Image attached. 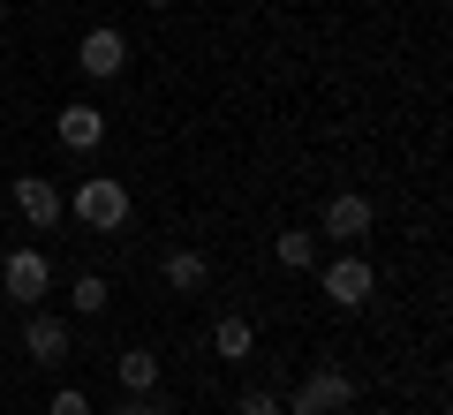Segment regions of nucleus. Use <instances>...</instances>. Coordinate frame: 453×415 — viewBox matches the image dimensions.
Here are the masks:
<instances>
[{
    "mask_svg": "<svg viewBox=\"0 0 453 415\" xmlns=\"http://www.w3.org/2000/svg\"><path fill=\"white\" fill-rule=\"evenodd\" d=\"M16 211H23V219L38 227V234H53V227H61V211H68V204H61V189H53L46 174H23V181H16Z\"/></svg>",
    "mask_w": 453,
    "mask_h": 415,
    "instance_id": "9",
    "label": "nucleus"
},
{
    "mask_svg": "<svg viewBox=\"0 0 453 415\" xmlns=\"http://www.w3.org/2000/svg\"><path fill=\"white\" fill-rule=\"evenodd\" d=\"M46 415H91V400H83L76 385H61V393H53V408H46Z\"/></svg>",
    "mask_w": 453,
    "mask_h": 415,
    "instance_id": "16",
    "label": "nucleus"
},
{
    "mask_svg": "<svg viewBox=\"0 0 453 415\" xmlns=\"http://www.w3.org/2000/svg\"><path fill=\"white\" fill-rule=\"evenodd\" d=\"M371 227H378V204L356 196V189H340L333 204H325V219H318V242H340V250H348V242H363Z\"/></svg>",
    "mask_w": 453,
    "mask_h": 415,
    "instance_id": "4",
    "label": "nucleus"
},
{
    "mask_svg": "<svg viewBox=\"0 0 453 415\" xmlns=\"http://www.w3.org/2000/svg\"><path fill=\"white\" fill-rule=\"evenodd\" d=\"M68 211H76L83 227H91V234H113V227H129V181H76V196H68Z\"/></svg>",
    "mask_w": 453,
    "mask_h": 415,
    "instance_id": "2",
    "label": "nucleus"
},
{
    "mask_svg": "<svg viewBox=\"0 0 453 415\" xmlns=\"http://www.w3.org/2000/svg\"><path fill=\"white\" fill-rule=\"evenodd\" d=\"M318 288H325V303H340V310H363V303H371V288H378V272L363 265L356 250H340L333 265H318Z\"/></svg>",
    "mask_w": 453,
    "mask_h": 415,
    "instance_id": "3",
    "label": "nucleus"
},
{
    "mask_svg": "<svg viewBox=\"0 0 453 415\" xmlns=\"http://www.w3.org/2000/svg\"><path fill=\"white\" fill-rule=\"evenodd\" d=\"M166 288H174V295H204L211 288V257L204 250H166Z\"/></svg>",
    "mask_w": 453,
    "mask_h": 415,
    "instance_id": "10",
    "label": "nucleus"
},
{
    "mask_svg": "<svg viewBox=\"0 0 453 415\" xmlns=\"http://www.w3.org/2000/svg\"><path fill=\"white\" fill-rule=\"evenodd\" d=\"M68 348H76L68 318H53V310H31V325H23V355L53 370V363H68Z\"/></svg>",
    "mask_w": 453,
    "mask_h": 415,
    "instance_id": "7",
    "label": "nucleus"
},
{
    "mask_svg": "<svg viewBox=\"0 0 453 415\" xmlns=\"http://www.w3.org/2000/svg\"><path fill=\"white\" fill-rule=\"evenodd\" d=\"M113 415H166V408H159V400H151V393H129V400H121V408H113Z\"/></svg>",
    "mask_w": 453,
    "mask_h": 415,
    "instance_id": "17",
    "label": "nucleus"
},
{
    "mask_svg": "<svg viewBox=\"0 0 453 415\" xmlns=\"http://www.w3.org/2000/svg\"><path fill=\"white\" fill-rule=\"evenodd\" d=\"M234 415H280V393L273 385H250V393L234 400Z\"/></svg>",
    "mask_w": 453,
    "mask_h": 415,
    "instance_id": "15",
    "label": "nucleus"
},
{
    "mask_svg": "<svg viewBox=\"0 0 453 415\" xmlns=\"http://www.w3.org/2000/svg\"><path fill=\"white\" fill-rule=\"evenodd\" d=\"M273 257H280L288 272H310V265H318V234H303V227H288V234L273 242Z\"/></svg>",
    "mask_w": 453,
    "mask_h": 415,
    "instance_id": "13",
    "label": "nucleus"
},
{
    "mask_svg": "<svg viewBox=\"0 0 453 415\" xmlns=\"http://www.w3.org/2000/svg\"><path fill=\"white\" fill-rule=\"evenodd\" d=\"M113 378L129 385V393H151V385H159V355L151 348H121L113 355Z\"/></svg>",
    "mask_w": 453,
    "mask_h": 415,
    "instance_id": "12",
    "label": "nucleus"
},
{
    "mask_svg": "<svg viewBox=\"0 0 453 415\" xmlns=\"http://www.w3.org/2000/svg\"><path fill=\"white\" fill-rule=\"evenodd\" d=\"M0 288H8V303H46V288H53L46 250H8V265H0Z\"/></svg>",
    "mask_w": 453,
    "mask_h": 415,
    "instance_id": "6",
    "label": "nucleus"
},
{
    "mask_svg": "<svg viewBox=\"0 0 453 415\" xmlns=\"http://www.w3.org/2000/svg\"><path fill=\"white\" fill-rule=\"evenodd\" d=\"M250 348H257V325L250 318H219L211 325V355H219V363H250Z\"/></svg>",
    "mask_w": 453,
    "mask_h": 415,
    "instance_id": "11",
    "label": "nucleus"
},
{
    "mask_svg": "<svg viewBox=\"0 0 453 415\" xmlns=\"http://www.w3.org/2000/svg\"><path fill=\"white\" fill-rule=\"evenodd\" d=\"M144 8H159V16H166V8H174V0H144Z\"/></svg>",
    "mask_w": 453,
    "mask_h": 415,
    "instance_id": "18",
    "label": "nucleus"
},
{
    "mask_svg": "<svg viewBox=\"0 0 453 415\" xmlns=\"http://www.w3.org/2000/svg\"><path fill=\"white\" fill-rule=\"evenodd\" d=\"M106 303H113V295H106V280H98V272H83L76 288H68V310H83V318H98Z\"/></svg>",
    "mask_w": 453,
    "mask_h": 415,
    "instance_id": "14",
    "label": "nucleus"
},
{
    "mask_svg": "<svg viewBox=\"0 0 453 415\" xmlns=\"http://www.w3.org/2000/svg\"><path fill=\"white\" fill-rule=\"evenodd\" d=\"M348 408H356V378L333 370V363H318L288 400H280V415H348Z\"/></svg>",
    "mask_w": 453,
    "mask_h": 415,
    "instance_id": "1",
    "label": "nucleus"
},
{
    "mask_svg": "<svg viewBox=\"0 0 453 415\" xmlns=\"http://www.w3.org/2000/svg\"><path fill=\"white\" fill-rule=\"evenodd\" d=\"M53 128H61L68 151H98V144H106V113H98L91 98H68V106L53 113Z\"/></svg>",
    "mask_w": 453,
    "mask_h": 415,
    "instance_id": "8",
    "label": "nucleus"
},
{
    "mask_svg": "<svg viewBox=\"0 0 453 415\" xmlns=\"http://www.w3.org/2000/svg\"><path fill=\"white\" fill-rule=\"evenodd\" d=\"M76 68L91 83H113L121 68H129V38L113 31V23H98V31H83V46H76Z\"/></svg>",
    "mask_w": 453,
    "mask_h": 415,
    "instance_id": "5",
    "label": "nucleus"
}]
</instances>
